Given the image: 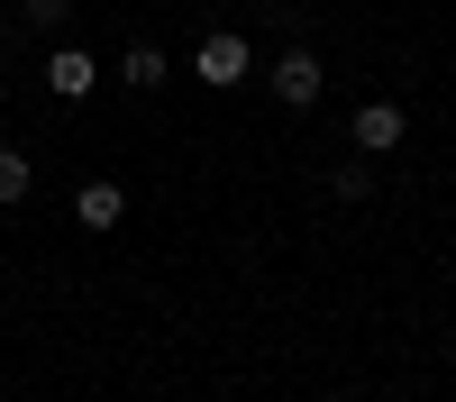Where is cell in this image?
Returning a JSON list of instances; mask_svg holds the SVG:
<instances>
[{
	"label": "cell",
	"mask_w": 456,
	"mask_h": 402,
	"mask_svg": "<svg viewBox=\"0 0 456 402\" xmlns=\"http://www.w3.org/2000/svg\"><path fill=\"white\" fill-rule=\"evenodd\" d=\"M347 137H356V156H393V146L411 137V110L374 92V101H356V119H347Z\"/></svg>",
	"instance_id": "cell-2"
},
{
	"label": "cell",
	"mask_w": 456,
	"mask_h": 402,
	"mask_svg": "<svg viewBox=\"0 0 456 402\" xmlns=\"http://www.w3.org/2000/svg\"><path fill=\"white\" fill-rule=\"evenodd\" d=\"M73 19V0H28V28H64Z\"/></svg>",
	"instance_id": "cell-9"
},
{
	"label": "cell",
	"mask_w": 456,
	"mask_h": 402,
	"mask_svg": "<svg viewBox=\"0 0 456 402\" xmlns=\"http://www.w3.org/2000/svg\"><path fill=\"white\" fill-rule=\"evenodd\" d=\"M329 193H338V201H365V193H374V165H365V156H356V165H338V174H329Z\"/></svg>",
	"instance_id": "cell-8"
},
{
	"label": "cell",
	"mask_w": 456,
	"mask_h": 402,
	"mask_svg": "<svg viewBox=\"0 0 456 402\" xmlns=\"http://www.w3.org/2000/svg\"><path fill=\"white\" fill-rule=\"evenodd\" d=\"M192 73H201L210 92H228V83H247V73H256V55H247L238 28H219V37H201V46H192Z\"/></svg>",
	"instance_id": "cell-3"
},
{
	"label": "cell",
	"mask_w": 456,
	"mask_h": 402,
	"mask_svg": "<svg viewBox=\"0 0 456 402\" xmlns=\"http://www.w3.org/2000/svg\"><path fill=\"white\" fill-rule=\"evenodd\" d=\"M265 83H274V101H283V110H320V92H329V64H320L311 46H283Z\"/></svg>",
	"instance_id": "cell-1"
},
{
	"label": "cell",
	"mask_w": 456,
	"mask_h": 402,
	"mask_svg": "<svg viewBox=\"0 0 456 402\" xmlns=\"http://www.w3.org/2000/svg\"><path fill=\"white\" fill-rule=\"evenodd\" d=\"M92 83H101V64H92L83 46H55V55H46V92H55V101H83Z\"/></svg>",
	"instance_id": "cell-5"
},
{
	"label": "cell",
	"mask_w": 456,
	"mask_h": 402,
	"mask_svg": "<svg viewBox=\"0 0 456 402\" xmlns=\"http://www.w3.org/2000/svg\"><path fill=\"white\" fill-rule=\"evenodd\" d=\"M73 219H83V229L92 238H110V229H119V219H128V193H119V183H83V193H73Z\"/></svg>",
	"instance_id": "cell-4"
},
{
	"label": "cell",
	"mask_w": 456,
	"mask_h": 402,
	"mask_svg": "<svg viewBox=\"0 0 456 402\" xmlns=\"http://www.w3.org/2000/svg\"><path fill=\"white\" fill-rule=\"evenodd\" d=\"M119 83H128V92H156V83H165V55H156V46H128V55H119Z\"/></svg>",
	"instance_id": "cell-7"
},
{
	"label": "cell",
	"mask_w": 456,
	"mask_h": 402,
	"mask_svg": "<svg viewBox=\"0 0 456 402\" xmlns=\"http://www.w3.org/2000/svg\"><path fill=\"white\" fill-rule=\"evenodd\" d=\"M28 183H37V165L19 156V146H0V210H19V201H28Z\"/></svg>",
	"instance_id": "cell-6"
},
{
	"label": "cell",
	"mask_w": 456,
	"mask_h": 402,
	"mask_svg": "<svg viewBox=\"0 0 456 402\" xmlns=\"http://www.w3.org/2000/svg\"><path fill=\"white\" fill-rule=\"evenodd\" d=\"M0 46H10V19H0Z\"/></svg>",
	"instance_id": "cell-10"
}]
</instances>
